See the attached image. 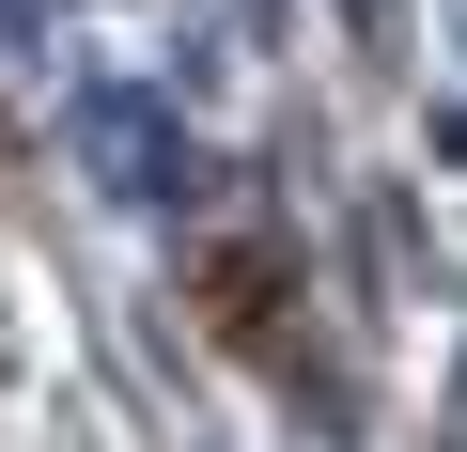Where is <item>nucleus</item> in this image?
<instances>
[{"label":"nucleus","instance_id":"nucleus-1","mask_svg":"<svg viewBox=\"0 0 467 452\" xmlns=\"http://www.w3.org/2000/svg\"><path fill=\"white\" fill-rule=\"evenodd\" d=\"M187 297H202V328H234L265 374H296L312 359V328H296V281H281V250L265 235H218L202 266H187Z\"/></svg>","mask_w":467,"mask_h":452}]
</instances>
